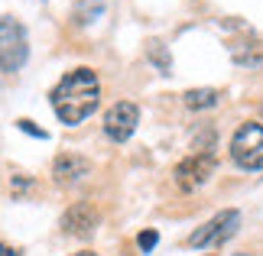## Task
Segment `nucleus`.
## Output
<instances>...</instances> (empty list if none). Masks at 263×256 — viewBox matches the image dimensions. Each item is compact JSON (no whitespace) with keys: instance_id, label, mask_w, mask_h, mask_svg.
Segmentation results:
<instances>
[{"instance_id":"3","label":"nucleus","mask_w":263,"mask_h":256,"mask_svg":"<svg viewBox=\"0 0 263 256\" xmlns=\"http://www.w3.org/2000/svg\"><path fill=\"white\" fill-rule=\"evenodd\" d=\"M231 159L247 172L263 169V127L260 124H244L234 133V140H231Z\"/></svg>"},{"instance_id":"6","label":"nucleus","mask_w":263,"mask_h":256,"mask_svg":"<svg viewBox=\"0 0 263 256\" xmlns=\"http://www.w3.org/2000/svg\"><path fill=\"white\" fill-rule=\"evenodd\" d=\"M137 124H140V110H137V104H130V101H117V104L104 114V133L114 143L130 140Z\"/></svg>"},{"instance_id":"11","label":"nucleus","mask_w":263,"mask_h":256,"mask_svg":"<svg viewBox=\"0 0 263 256\" xmlns=\"http://www.w3.org/2000/svg\"><path fill=\"white\" fill-rule=\"evenodd\" d=\"M16 127L23 130V133H29V136H39V140H46V136H49L46 130H39V127H33V120H16Z\"/></svg>"},{"instance_id":"7","label":"nucleus","mask_w":263,"mask_h":256,"mask_svg":"<svg viewBox=\"0 0 263 256\" xmlns=\"http://www.w3.org/2000/svg\"><path fill=\"white\" fill-rule=\"evenodd\" d=\"M95 227H98V211L88 201H78L62 214V230L68 237H91Z\"/></svg>"},{"instance_id":"14","label":"nucleus","mask_w":263,"mask_h":256,"mask_svg":"<svg viewBox=\"0 0 263 256\" xmlns=\"http://www.w3.org/2000/svg\"><path fill=\"white\" fill-rule=\"evenodd\" d=\"M237 256H247V253H237Z\"/></svg>"},{"instance_id":"13","label":"nucleus","mask_w":263,"mask_h":256,"mask_svg":"<svg viewBox=\"0 0 263 256\" xmlns=\"http://www.w3.org/2000/svg\"><path fill=\"white\" fill-rule=\"evenodd\" d=\"M72 256H98V253H91V250H82V253H72Z\"/></svg>"},{"instance_id":"5","label":"nucleus","mask_w":263,"mask_h":256,"mask_svg":"<svg viewBox=\"0 0 263 256\" xmlns=\"http://www.w3.org/2000/svg\"><path fill=\"white\" fill-rule=\"evenodd\" d=\"M237 224H240V214L231 208V211H221L215 214L205 227H198L195 233L189 237V247H208V243H224L231 233L237 230Z\"/></svg>"},{"instance_id":"2","label":"nucleus","mask_w":263,"mask_h":256,"mask_svg":"<svg viewBox=\"0 0 263 256\" xmlns=\"http://www.w3.org/2000/svg\"><path fill=\"white\" fill-rule=\"evenodd\" d=\"M29 55V39L20 19H0V71H20Z\"/></svg>"},{"instance_id":"8","label":"nucleus","mask_w":263,"mask_h":256,"mask_svg":"<svg viewBox=\"0 0 263 256\" xmlns=\"http://www.w3.org/2000/svg\"><path fill=\"white\" fill-rule=\"evenodd\" d=\"M88 169H91V162L85 156L62 152V156H55V162H52V179L59 185H72V182H78L82 175H88Z\"/></svg>"},{"instance_id":"12","label":"nucleus","mask_w":263,"mask_h":256,"mask_svg":"<svg viewBox=\"0 0 263 256\" xmlns=\"http://www.w3.org/2000/svg\"><path fill=\"white\" fill-rule=\"evenodd\" d=\"M0 256H20L16 250H10V247H0Z\"/></svg>"},{"instance_id":"10","label":"nucleus","mask_w":263,"mask_h":256,"mask_svg":"<svg viewBox=\"0 0 263 256\" xmlns=\"http://www.w3.org/2000/svg\"><path fill=\"white\" fill-rule=\"evenodd\" d=\"M156 243H159V233H156V230H143V233L137 237V247L143 250V253H149V250L156 247Z\"/></svg>"},{"instance_id":"1","label":"nucleus","mask_w":263,"mask_h":256,"mask_svg":"<svg viewBox=\"0 0 263 256\" xmlns=\"http://www.w3.org/2000/svg\"><path fill=\"white\" fill-rule=\"evenodd\" d=\"M52 110L55 117L62 120L65 127H78L85 117L95 114L98 101H101V85H98V75L91 68H75L59 81L52 88Z\"/></svg>"},{"instance_id":"4","label":"nucleus","mask_w":263,"mask_h":256,"mask_svg":"<svg viewBox=\"0 0 263 256\" xmlns=\"http://www.w3.org/2000/svg\"><path fill=\"white\" fill-rule=\"evenodd\" d=\"M215 175V156L211 152H195L176 166V185L182 191H195Z\"/></svg>"},{"instance_id":"9","label":"nucleus","mask_w":263,"mask_h":256,"mask_svg":"<svg viewBox=\"0 0 263 256\" xmlns=\"http://www.w3.org/2000/svg\"><path fill=\"white\" fill-rule=\"evenodd\" d=\"M218 101H221V91H215V88H192V91H185V107H192V110L215 107Z\"/></svg>"}]
</instances>
